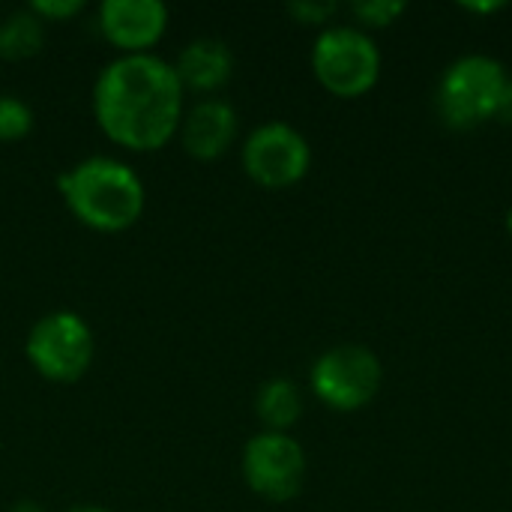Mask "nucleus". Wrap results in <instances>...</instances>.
I'll list each match as a JSON object with an SVG mask.
<instances>
[{
    "label": "nucleus",
    "mask_w": 512,
    "mask_h": 512,
    "mask_svg": "<svg viewBox=\"0 0 512 512\" xmlns=\"http://www.w3.org/2000/svg\"><path fill=\"white\" fill-rule=\"evenodd\" d=\"M183 93L174 63L156 54H120L93 84V114L114 144L153 153L177 135Z\"/></svg>",
    "instance_id": "obj_1"
},
{
    "label": "nucleus",
    "mask_w": 512,
    "mask_h": 512,
    "mask_svg": "<svg viewBox=\"0 0 512 512\" xmlns=\"http://www.w3.org/2000/svg\"><path fill=\"white\" fill-rule=\"evenodd\" d=\"M69 213L102 234L132 228L147 204L144 180L138 171L114 156H87L57 180Z\"/></svg>",
    "instance_id": "obj_2"
},
{
    "label": "nucleus",
    "mask_w": 512,
    "mask_h": 512,
    "mask_svg": "<svg viewBox=\"0 0 512 512\" xmlns=\"http://www.w3.org/2000/svg\"><path fill=\"white\" fill-rule=\"evenodd\" d=\"M507 81L504 63L489 54H465L453 60L435 90L438 117L450 129H474L492 120Z\"/></svg>",
    "instance_id": "obj_3"
},
{
    "label": "nucleus",
    "mask_w": 512,
    "mask_h": 512,
    "mask_svg": "<svg viewBox=\"0 0 512 512\" xmlns=\"http://www.w3.org/2000/svg\"><path fill=\"white\" fill-rule=\"evenodd\" d=\"M24 354L36 375L51 384H75L81 381L96 357V336L90 324L69 309H57L42 315L24 342Z\"/></svg>",
    "instance_id": "obj_4"
},
{
    "label": "nucleus",
    "mask_w": 512,
    "mask_h": 512,
    "mask_svg": "<svg viewBox=\"0 0 512 512\" xmlns=\"http://www.w3.org/2000/svg\"><path fill=\"white\" fill-rule=\"evenodd\" d=\"M312 72L327 93L339 99H357L378 84L381 51L360 27H324L312 48Z\"/></svg>",
    "instance_id": "obj_5"
},
{
    "label": "nucleus",
    "mask_w": 512,
    "mask_h": 512,
    "mask_svg": "<svg viewBox=\"0 0 512 512\" xmlns=\"http://www.w3.org/2000/svg\"><path fill=\"white\" fill-rule=\"evenodd\" d=\"M309 381H312V393L330 411L351 414L366 408L378 396L384 384V369L372 348L336 345L315 360Z\"/></svg>",
    "instance_id": "obj_6"
},
{
    "label": "nucleus",
    "mask_w": 512,
    "mask_h": 512,
    "mask_svg": "<svg viewBox=\"0 0 512 512\" xmlns=\"http://www.w3.org/2000/svg\"><path fill=\"white\" fill-rule=\"evenodd\" d=\"M240 471L246 486L270 501L288 504L303 492L306 483V450L297 438L285 432H261L246 441L240 456Z\"/></svg>",
    "instance_id": "obj_7"
},
{
    "label": "nucleus",
    "mask_w": 512,
    "mask_h": 512,
    "mask_svg": "<svg viewBox=\"0 0 512 512\" xmlns=\"http://www.w3.org/2000/svg\"><path fill=\"white\" fill-rule=\"evenodd\" d=\"M312 147L300 129L285 120L261 123L243 141V168L264 189H288L309 174Z\"/></svg>",
    "instance_id": "obj_8"
},
{
    "label": "nucleus",
    "mask_w": 512,
    "mask_h": 512,
    "mask_svg": "<svg viewBox=\"0 0 512 512\" xmlns=\"http://www.w3.org/2000/svg\"><path fill=\"white\" fill-rule=\"evenodd\" d=\"M99 30L120 54H150L168 30V9L159 0H105Z\"/></svg>",
    "instance_id": "obj_9"
},
{
    "label": "nucleus",
    "mask_w": 512,
    "mask_h": 512,
    "mask_svg": "<svg viewBox=\"0 0 512 512\" xmlns=\"http://www.w3.org/2000/svg\"><path fill=\"white\" fill-rule=\"evenodd\" d=\"M237 132H240L237 111L225 99H216V96L201 99L192 108H186L180 129H177L183 150L198 162H213L225 156L231 144L237 141Z\"/></svg>",
    "instance_id": "obj_10"
},
{
    "label": "nucleus",
    "mask_w": 512,
    "mask_h": 512,
    "mask_svg": "<svg viewBox=\"0 0 512 512\" xmlns=\"http://www.w3.org/2000/svg\"><path fill=\"white\" fill-rule=\"evenodd\" d=\"M174 72L183 84V90L195 93H213L228 84L234 75V54L222 39L201 36L183 45V51L174 60Z\"/></svg>",
    "instance_id": "obj_11"
},
{
    "label": "nucleus",
    "mask_w": 512,
    "mask_h": 512,
    "mask_svg": "<svg viewBox=\"0 0 512 512\" xmlns=\"http://www.w3.org/2000/svg\"><path fill=\"white\" fill-rule=\"evenodd\" d=\"M255 414L267 432H285L303 417V393L291 378H270L255 396Z\"/></svg>",
    "instance_id": "obj_12"
},
{
    "label": "nucleus",
    "mask_w": 512,
    "mask_h": 512,
    "mask_svg": "<svg viewBox=\"0 0 512 512\" xmlns=\"http://www.w3.org/2000/svg\"><path fill=\"white\" fill-rule=\"evenodd\" d=\"M45 45V21L27 9L9 12L0 21V57L3 60H30Z\"/></svg>",
    "instance_id": "obj_13"
},
{
    "label": "nucleus",
    "mask_w": 512,
    "mask_h": 512,
    "mask_svg": "<svg viewBox=\"0 0 512 512\" xmlns=\"http://www.w3.org/2000/svg\"><path fill=\"white\" fill-rule=\"evenodd\" d=\"M33 129V111L24 99L12 93H0V141L12 144L27 138Z\"/></svg>",
    "instance_id": "obj_14"
},
{
    "label": "nucleus",
    "mask_w": 512,
    "mask_h": 512,
    "mask_svg": "<svg viewBox=\"0 0 512 512\" xmlns=\"http://www.w3.org/2000/svg\"><path fill=\"white\" fill-rule=\"evenodd\" d=\"M351 12L366 27H390L405 12V0H360Z\"/></svg>",
    "instance_id": "obj_15"
},
{
    "label": "nucleus",
    "mask_w": 512,
    "mask_h": 512,
    "mask_svg": "<svg viewBox=\"0 0 512 512\" xmlns=\"http://www.w3.org/2000/svg\"><path fill=\"white\" fill-rule=\"evenodd\" d=\"M339 12L336 0H294L288 3V15L300 24L318 27V24H330V18Z\"/></svg>",
    "instance_id": "obj_16"
},
{
    "label": "nucleus",
    "mask_w": 512,
    "mask_h": 512,
    "mask_svg": "<svg viewBox=\"0 0 512 512\" xmlns=\"http://www.w3.org/2000/svg\"><path fill=\"white\" fill-rule=\"evenodd\" d=\"M84 9L81 0H33L30 3V12H36L45 24L48 21H66L72 15H78Z\"/></svg>",
    "instance_id": "obj_17"
},
{
    "label": "nucleus",
    "mask_w": 512,
    "mask_h": 512,
    "mask_svg": "<svg viewBox=\"0 0 512 512\" xmlns=\"http://www.w3.org/2000/svg\"><path fill=\"white\" fill-rule=\"evenodd\" d=\"M501 123H512V81H507L504 93H501V102H498V114H495Z\"/></svg>",
    "instance_id": "obj_18"
},
{
    "label": "nucleus",
    "mask_w": 512,
    "mask_h": 512,
    "mask_svg": "<svg viewBox=\"0 0 512 512\" xmlns=\"http://www.w3.org/2000/svg\"><path fill=\"white\" fill-rule=\"evenodd\" d=\"M465 12H498V9H504L507 3L504 0H483V3H474V0H462L459 3Z\"/></svg>",
    "instance_id": "obj_19"
},
{
    "label": "nucleus",
    "mask_w": 512,
    "mask_h": 512,
    "mask_svg": "<svg viewBox=\"0 0 512 512\" xmlns=\"http://www.w3.org/2000/svg\"><path fill=\"white\" fill-rule=\"evenodd\" d=\"M6 512H45V507L36 504V501H15Z\"/></svg>",
    "instance_id": "obj_20"
},
{
    "label": "nucleus",
    "mask_w": 512,
    "mask_h": 512,
    "mask_svg": "<svg viewBox=\"0 0 512 512\" xmlns=\"http://www.w3.org/2000/svg\"><path fill=\"white\" fill-rule=\"evenodd\" d=\"M69 512H111V510H105V507H99V504H81V507H72Z\"/></svg>",
    "instance_id": "obj_21"
},
{
    "label": "nucleus",
    "mask_w": 512,
    "mask_h": 512,
    "mask_svg": "<svg viewBox=\"0 0 512 512\" xmlns=\"http://www.w3.org/2000/svg\"><path fill=\"white\" fill-rule=\"evenodd\" d=\"M504 225H507V234L512 237V207L507 210V216H504Z\"/></svg>",
    "instance_id": "obj_22"
}]
</instances>
